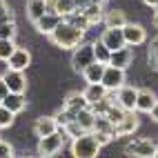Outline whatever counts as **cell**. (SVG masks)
<instances>
[{
  "instance_id": "1",
  "label": "cell",
  "mask_w": 158,
  "mask_h": 158,
  "mask_svg": "<svg viewBox=\"0 0 158 158\" xmlns=\"http://www.w3.org/2000/svg\"><path fill=\"white\" fill-rule=\"evenodd\" d=\"M51 40H54V45L62 47V49H73L76 45H80L82 40H85V31L69 25L67 20H60V25L51 31Z\"/></svg>"
},
{
  "instance_id": "2",
  "label": "cell",
  "mask_w": 158,
  "mask_h": 158,
  "mask_svg": "<svg viewBox=\"0 0 158 158\" xmlns=\"http://www.w3.org/2000/svg\"><path fill=\"white\" fill-rule=\"evenodd\" d=\"M98 152H100V145L91 131H85L82 136L73 138V143H71V154L76 158H96Z\"/></svg>"
},
{
  "instance_id": "3",
  "label": "cell",
  "mask_w": 158,
  "mask_h": 158,
  "mask_svg": "<svg viewBox=\"0 0 158 158\" xmlns=\"http://www.w3.org/2000/svg\"><path fill=\"white\" fill-rule=\"evenodd\" d=\"M67 134L62 127H58L54 134H47V136H40V143H38V154L40 156H56L62 145H65Z\"/></svg>"
},
{
  "instance_id": "4",
  "label": "cell",
  "mask_w": 158,
  "mask_h": 158,
  "mask_svg": "<svg viewBox=\"0 0 158 158\" xmlns=\"http://www.w3.org/2000/svg\"><path fill=\"white\" fill-rule=\"evenodd\" d=\"M94 43H80L73 47V56H71V69L73 71H82L89 62H94Z\"/></svg>"
},
{
  "instance_id": "5",
  "label": "cell",
  "mask_w": 158,
  "mask_h": 158,
  "mask_svg": "<svg viewBox=\"0 0 158 158\" xmlns=\"http://www.w3.org/2000/svg\"><path fill=\"white\" fill-rule=\"evenodd\" d=\"M125 154L136 158H152L156 154V143L152 138H136L125 147Z\"/></svg>"
},
{
  "instance_id": "6",
  "label": "cell",
  "mask_w": 158,
  "mask_h": 158,
  "mask_svg": "<svg viewBox=\"0 0 158 158\" xmlns=\"http://www.w3.org/2000/svg\"><path fill=\"white\" fill-rule=\"evenodd\" d=\"M100 82H102L109 91H116L118 87L125 85V69L114 67V65H107V67H105V73H102V80H100Z\"/></svg>"
},
{
  "instance_id": "7",
  "label": "cell",
  "mask_w": 158,
  "mask_h": 158,
  "mask_svg": "<svg viewBox=\"0 0 158 158\" xmlns=\"http://www.w3.org/2000/svg\"><path fill=\"white\" fill-rule=\"evenodd\" d=\"M2 80L7 82L9 91H16V94H25V91H27V76H25V71L7 69V71L2 73Z\"/></svg>"
},
{
  "instance_id": "8",
  "label": "cell",
  "mask_w": 158,
  "mask_h": 158,
  "mask_svg": "<svg viewBox=\"0 0 158 158\" xmlns=\"http://www.w3.org/2000/svg\"><path fill=\"white\" fill-rule=\"evenodd\" d=\"M116 91H118L116 94V102H118L125 111H136V96H138V89L129 87V85H123Z\"/></svg>"
},
{
  "instance_id": "9",
  "label": "cell",
  "mask_w": 158,
  "mask_h": 158,
  "mask_svg": "<svg viewBox=\"0 0 158 158\" xmlns=\"http://www.w3.org/2000/svg\"><path fill=\"white\" fill-rule=\"evenodd\" d=\"M123 36H125V45L136 47V45H143L145 40H147V31H145L140 25L127 23V25L123 27Z\"/></svg>"
},
{
  "instance_id": "10",
  "label": "cell",
  "mask_w": 158,
  "mask_h": 158,
  "mask_svg": "<svg viewBox=\"0 0 158 158\" xmlns=\"http://www.w3.org/2000/svg\"><path fill=\"white\" fill-rule=\"evenodd\" d=\"M100 43L105 47H109L111 51L114 49H120L125 47V36H123V27H107L102 31V36H100Z\"/></svg>"
},
{
  "instance_id": "11",
  "label": "cell",
  "mask_w": 158,
  "mask_h": 158,
  "mask_svg": "<svg viewBox=\"0 0 158 158\" xmlns=\"http://www.w3.org/2000/svg\"><path fill=\"white\" fill-rule=\"evenodd\" d=\"M60 20H62L60 14H56V11H51V9H47V11L40 16L34 25H36V29L40 31V34H47V36H49L51 31H54V29L60 25Z\"/></svg>"
},
{
  "instance_id": "12",
  "label": "cell",
  "mask_w": 158,
  "mask_h": 158,
  "mask_svg": "<svg viewBox=\"0 0 158 158\" xmlns=\"http://www.w3.org/2000/svg\"><path fill=\"white\" fill-rule=\"evenodd\" d=\"M136 129H138V116H136L134 111H127L123 116L120 123L114 125V136H129Z\"/></svg>"
},
{
  "instance_id": "13",
  "label": "cell",
  "mask_w": 158,
  "mask_h": 158,
  "mask_svg": "<svg viewBox=\"0 0 158 158\" xmlns=\"http://www.w3.org/2000/svg\"><path fill=\"white\" fill-rule=\"evenodd\" d=\"M131 60H134V51H131L129 45H125V47H120V49H114V51H111L107 65L120 67V69H127V67L131 65Z\"/></svg>"
},
{
  "instance_id": "14",
  "label": "cell",
  "mask_w": 158,
  "mask_h": 158,
  "mask_svg": "<svg viewBox=\"0 0 158 158\" xmlns=\"http://www.w3.org/2000/svg\"><path fill=\"white\" fill-rule=\"evenodd\" d=\"M7 62H9V69L25 71V69L31 65V54H29L27 49H23V47H16V49H14V54L7 58Z\"/></svg>"
},
{
  "instance_id": "15",
  "label": "cell",
  "mask_w": 158,
  "mask_h": 158,
  "mask_svg": "<svg viewBox=\"0 0 158 158\" xmlns=\"http://www.w3.org/2000/svg\"><path fill=\"white\" fill-rule=\"evenodd\" d=\"M156 94L152 89H138V96H136V111H143V114H149L152 107L156 105Z\"/></svg>"
},
{
  "instance_id": "16",
  "label": "cell",
  "mask_w": 158,
  "mask_h": 158,
  "mask_svg": "<svg viewBox=\"0 0 158 158\" xmlns=\"http://www.w3.org/2000/svg\"><path fill=\"white\" fill-rule=\"evenodd\" d=\"M0 105H5V107L9 109V111H14V114H20L25 109V105H27V100H25V94H16V91H9L7 96L0 100Z\"/></svg>"
},
{
  "instance_id": "17",
  "label": "cell",
  "mask_w": 158,
  "mask_h": 158,
  "mask_svg": "<svg viewBox=\"0 0 158 158\" xmlns=\"http://www.w3.org/2000/svg\"><path fill=\"white\" fill-rule=\"evenodd\" d=\"M89 107V100L85 98V94L82 91H71L69 96L65 98V109H69L71 114H78L80 109Z\"/></svg>"
},
{
  "instance_id": "18",
  "label": "cell",
  "mask_w": 158,
  "mask_h": 158,
  "mask_svg": "<svg viewBox=\"0 0 158 158\" xmlns=\"http://www.w3.org/2000/svg\"><path fill=\"white\" fill-rule=\"evenodd\" d=\"M105 67H107V65L94 60V62H89V65L82 69L80 73H82V78H85V82H100V80H102V73H105Z\"/></svg>"
},
{
  "instance_id": "19",
  "label": "cell",
  "mask_w": 158,
  "mask_h": 158,
  "mask_svg": "<svg viewBox=\"0 0 158 158\" xmlns=\"http://www.w3.org/2000/svg\"><path fill=\"white\" fill-rule=\"evenodd\" d=\"M82 94H85V98L89 100V105H94V102H98V100H102L105 96H107L109 89L105 87L102 82H87V89Z\"/></svg>"
},
{
  "instance_id": "20",
  "label": "cell",
  "mask_w": 158,
  "mask_h": 158,
  "mask_svg": "<svg viewBox=\"0 0 158 158\" xmlns=\"http://www.w3.org/2000/svg\"><path fill=\"white\" fill-rule=\"evenodd\" d=\"M58 129V123L54 116H43V118H38L34 123V131L36 136H47V134H54Z\"/></svg>"
},
{
  "instance_id": "21",
  "label": "cell",
  "mask_w": 158,
  "mask_h": 158,
  "mask_svg": "<svg viewBox=\"0 0 158 158\" xmlns=\"http://www.w3.org/2000/svg\"><path fill=\"white\" fill-rule=\"evenodd\" d=\"M47 9H49L47 0H27V18L31 20V23H36Z\"/></svg>"
},
{
  "instance_id": "22",
  "label": "cell",
  "mask_w": 158,
  "mask_h": 158,
  "mask_svg": "<svg viewBox=\"0 0 158 158\" xmlns=\"http://www.w3.org/2000/svg\"><path fill=\"white\" fill-rule=\"evenodd\" d=\"M80 11L87 16L89 25H98V23H102V18H105V14H102V5H100V2H89L85 9H80Z\"/></svg>"
},
{
  "instance_id": "23",
  "label": "cell",
  "mask_w": 158,
  "mask_h": 158,
  "mask_svg": "<svg viewBox=\"0 0 158 158\" xmlns=\"http://www.w3.org/2000/svg\"><path fill=\"white\" fill-rule=\"evenodd\" d=\"M62 20H67L69 25H73V27H78V29H82V31H87L91 25H89V20H87V16L80 11V9H73L71 14H67Z\"/></svg>"
},
{
  "instance_id": "24",
  "label": "cell",
  "mask_w": 158,
  "mask_h": 158,
  "mask_svg": "<svg viewBox=\"0 0 158 158\" xmlns=\"http://www.w3.org/2000/svg\"><path fill=\"white\" fill-rule=\"evenodd\" d=\"M47 2H49V9H51V11L60 14L62 18L76 9V2H73V0H47Z\"/></svg>"
},
{
  "instance_id": "25",
  "label": "cell",
  "mask_w": 158,
  "mask_h": 158,
  "mask_svg": "<svg viewBox=\"0 0 158 158\" xmlns=\"http://www.w3.org/2000/svg\"><path fill=\"white\" fill-rule=\"evenodd\" d=\"M102 20H105V25H107V27H125V25H127V16H125V11H120V9L109 11Z\"/></svg>"
},
{
  "instance_id": "26",
  "label": "cell",
  "mask_w": 158,
  "mask_h": 158,
  "mask_svg": "<svg viewBox=\"0 0 158 158\" xmlns=\"http://www.w3.org/2000/svg\"><path fill=\"white\" fill-rule=\"evenodd\" d=\"M91 131H109V134H114V123H111L105 114H96Z\"/></svg>"
},
{
  "instance_id": "27",
  "label": "cell",
  "mask_w": 158,
  "mask_h": 158,
  "mask_svg": "<svg viewBox=\"0 0 158 158\" xmlns=\"http://www.w3.org/2000/svg\"><path fill=\"white\" fill-rule=\"evenodd\" d=\"M94 118H96V114L91 111V107H85V109H80V111L76 114V120H78L87 131H91V127H94Z\"/></svg>"
},
{
  "instance_id": "28",
  "label": "cell",
  "mask_w": 158,
  "mask_h": 158,
  "mask_svg": "<svg viewBox=\"0 0 158 158\" xmlns=\"http://www.w3.org/2000/svg\"><path fill=\"white\" fill-rule=\"evenodd\" d=\"M109 56H111V49H109V47H105L100 40H98V43H94V58H96L98 62L107 65V62H109Z\"/></svg>"
},
{
  "instance_id": "29",
  "label": "cell",
  "mask_w": 158,
  "mask_h": 158,
  "mask_svg": "<svg viewBox=\"0 0 158 158\" xmlns=\"http://www.w3.org/2000/svg\"><path fill=\"white\" fill-rule=\"evenodd\" d=\"M62 129H65V134L69 136V138H78V136H82V134L87 131V129L82 127V125H80L78 120H76V118H73V120H69V123H67Z\"/></svg>"
},
{
  "instance_id": "30",
  "label": "cell",
  "mask_w": 158,
  "mask_h": 158,
  "mask_svg": "<svg viewBox=\"0 0 158 158\" xmlns=\"http://www.w3.org/2000/svg\"><path fill=\"white\" fill-rule=\"evenodd\" d=\"M125 114H127V111H125V109L120 107L118 102H111V105H109V109L105 111V116H107V118H109V120H111L114 125H116V123H120Z\"/></svg>"
},
{
  "instance_id": "31",
  "label": "cell",
  "mask_w": 158,
  "mask_h": 158,
  "mask_svg": "<svg viewBox=\"0 0 158 158\" xmlns=\"http://www.w3.org/2000/svg\"><path fill=\"white\" fill-rule=\"evenodd\" d=\"M14 118H16V114H14V111H9L5 105H0V129L11 127V125H14Z\"/></svg>"
},
{
  "instance_id": "32",
  "label": "cell",
  "mask_w": 158,
  "mask_h": 158,
  "mask_svg": "<svg viewBox=\"0 0 158 158\" xmlns=\"http://www.w3.org/2000/svg\"><path fill=\"white\" fill-rule=\"evenodd\" d=\"M14 49H16V45H14V40L0 38V60H7L9 56L14 54Z\"/></svg>"
},
{
  "instance_id": "33",
  "label": "cell",
  "mask_w": 158,
  "mask_h": 158,
  "mask_svg": "<svg viewBox=\"0 0 158 158\" xmlns=\"http://www.w3.org/2000/svg\"><path fill=\"white\" fill-rule=\"evenodd\" d=\"M54 118H56V123H58V127H65L69 120L76 118V114H71L69 109H62V111H58V114L54 116Z\"/></svg>"
},
{
  "instance_id": "34",
  "label": "cell",
  "mask_w": 158,
  "mask_h": 158,
  "mask_svg": "<svg viewBox=\"0 0 158 158\" xmlns=\"http://www.w3.org/2000/svg\"><path fill=\"white\" fill-rule=\"evenodd\" d=\"M147 56H149V62H152V67L158 69V38L152 40V45H149V51H147Z\"/></svg>"
},
{
  "instance_id": "35",
  "label": "cell",
  "mask_w": 158,
  "mask_h": 158,
  "mask_svg": "<svg viewBox=\"0 0 158 158\" xmlns=\"http://www.w3.org/2000/svg\"><path fill=\"white\" fill-rule=\"evenodd\" d=\"M0 38L14 40V38H16V23H7V25L0 27Z\"/></svg>"
},
{
  "instance_id": "36",
  "label": "cell",
  "mask_w": 158,
  "mask_h": 158,
  "mask_svg": "<svg viewBox=\"0 0 158 158\" xmlns=\"http://www.w3.org/2000/svg\"><path fill=\"white\" fill-rule=\"evenodd\" d=\"M91 134L96 136V140H98V145H100V147L114 140V134H109V131H91Z\"/></svg>"
},
{
  "instance_id": "37",
  "label": "cell",
  "mask_w": 158,
  "mask_h": 158,
  "mask_svg": "<svg viewBox=\"0 0 158 158\" xmlns=\"http://www.w3.org/2000/svg\"><path fill=\"white\" fill-rule=\"evenodd\" d=\"M11 156H14V147L0 138V158H11Z\"/></svg>"
},
{
  "instance_id": "38",
  "label": "cell",
  "mask_w": 158,
  "mask_h": 158,
  "mask_svg": "<svg viewBox=\"0 0 158 158\" xmlns=\"http://www.w3.org/2000/svg\"><path fill=\"white\" fill-rule=\"evenodd\" d=\"M7 23H16V18H14V14H11V11H7V14L0 16V27L7 25Z\"/></svg>"
},
{
  "instance_id": "39",
  "label": "cell",
  "mask_w": 158,
  "mask_h": 158,
  "mask_svg": "<svg viewBox=\"0 0 158 158\" xmlns=\"http://www.w3.org/2000/svg\"><path fill=\"white\" fill-rule=\"evenodd\" d=\"M7 94H9V87H7V82L2 80V76H0V100H2Z\"/></svg>"
},
{
  "instance_id": "40",
  "label": "cell",
  "mask_w": 158,
  "mask_h": 158,
  "mask_svg": "<svg viewBox=\"0 0 158 158\" xmlns=\"http://www.w3.org/2000/svg\"><path fill=\"white\" fill-rule=\"evenodd\" d=\"M149 116H152V118L158 123V100H156V105H154V107H152V111H149Z\"/></svg>"
},
{
  "instance_id": "41",
  "label": "cell",
  "mask_w": 158,
  "mask_h": 158,
  "mask_svg": "<svg viewBox=\"0 0 158 158\" xmlns=\"http://www.w3.org/2000/svg\"><path fill=\"white\" fill-rule=\"evenodd\" d=\"M7 11H11V9L7 7V2H5V0H0V16H2V14H7Z\"/></svg>"
},
{
  "instance_id": "42",
  "label": "cell",
  "mask_w": 158,
  "mask_h": 158,
  "mask_svg": "<svg viewBox=\"0 0 158 158\" xmlns=\"http://www.w3.org/2000/svg\"><path fill=\"white\" fill-rule=\"evenodd\" d=\"M156 2L158 0H145V5H149V7H156Z\"/></svg>"
},
{
  "instance_id": "43",
  "label": "cell",
  "mask_w": 158,
  "mask_h": 158,
  "mask_svg": "<svg viewBox=\"0 0 158 158\" xmlns=\"http://www.w3.org/2000/svg\"><path fill=\"white\" fill-rule=\"evenodd\" d=\"M154 25H156V27H158V11H156V14H154Z\"/></svg>"
},
{
  "instance_id": "44",
  "label": "cell",
  "mask_w": 158,
  "mask_h": 158,
  "mask_svg": "<svg viewBox=\"0 0 158 158\" xmlns=\"http://www.w3.org/2000/svg\"><path fill=\"white\" fill-rule=\"evenodd\" d=\"M91 2H100L102 5V2H107V0H91Z\"/></svg>"
},
{
  "instance_id": "45",
  "label": "cell",
  "mask_w": 158,
  "mask_h": 158,
  "mask_svg": "<svg viewBox=\"0 0 158 158\" xmlns=\"http://www.w3.org/2000/svg\"><path fill=\"white\" fill-rule=\"evenodd\" d=\"M154 156H156V158H158V145H156V154H154Z\"/></svg>"
},
{
  "instance_id": "46",
  "label": "cell",
  "mask_w": 158,
  "mask_h": 158,
  "mask_svg": "<svg viewBox=\"0 0 158 158\" xmlns=\"http://www.w3.org/2000/svg\"><path fill=\"white\" fill-rule=\"evenodd\" d=\"M156 11H158V2H156Z\"/></svg>"
}]
</instances>
